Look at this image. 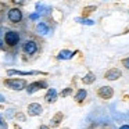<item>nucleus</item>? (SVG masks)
Here are the masks:
<instances>
[{
  "instance_id": "nucleus-17",
  "label": "nucleus",
  "mask_w": 129,
  "mask_h": 129,
  "mask_svg": "<svg viewBox=\"0 0 129 129\" xmlns=\"http://www.w3.org/2000/svg\"><path fill=\"white\" fill-rule=\"evenodd\" d=\"M71 93H72V89H71V87H67V89H64L61 93H60V96H61V97H67V96L71 94Z\"/></svg>"
},
{
  "instance_id": "nucleus-26",
  "label": "nucleus",
  "mask_w": 129,
  "mask_h": 129,
  "mask_svg": "<svg viewBox=\"0 0 129 129\" xmlns=\"http://www.w3.org/2000/svg\"><path fill=\"white\" fill-rule=\"evenodd\" d=\"M64 129H68V128H64Z\"/></svg>"
},
{
  "instance_id": "nucleus-23",
  "label": "nucleus",
  "mask_w": 129,
  "mask_h": 129,
  "mask_svg": "<svg viewBox=\"0 0 129 129\" xmlns=\"http://www.w3.org/2000/svg\"><path fill=\"white\" fill-rule=\"evenodd\" d=\"M14 129H21V128H20V126L17 125V123H15V125H14Z\"/></svg>"
},
{
  "instance_id": "nucleus-20",
  "label": "nucleus",
  "mask_w": 129,
  "mask_h": 129,
  "mask_svg": "<svg viewBox=\"0 0 129 129\" xmlns=\"http://www.w3.org/2000/svg\"><path fill=\"white\" fill-rule=\"evenodd\" d=\"M4 101H6V97H4L2 93H0V103H4Z\"/></svg>"
},
{
  "instance_id": "nucleus-21",
  "label": "nucleus",
  "mask_w": 129,
  "mask_h": 129,
  "mask_svg": "<svg viewBox=\"0 0 129 129\" xmlns=\"http://www.w3.org/2000/svg\"><path fill=\"white\" fill-rule=\"evenodd\" d=\"M39 129H50V128H49V126H46V125H40Z\"/></svg>"
},
{
  "instance_id": "nucleus-25",
  "label": "nucleus",
  "mask_w": 129,
  "mask_h": 129,
  "mask_svg": "<svg viewBox=\"0 0 129 129\" xmlns=\"http://www.w3.org/2000/svg\"><path fill=\"white\" fill-rule=\"evenodd\" d=\"M0 125H2V119H0Z\"/></svg>"
},
{
  "instance_id": "nucleus-18",
  "label": "nucleus",
  "mask_w": 129,
  "mask_h": 129,
  "mask_svg": "<svg viewBox=\"0 0 129 129\" xmlns=\"http://www.w3.org/2000/svg\"><path fill=\"white\" fill-rule=\"evenodd\" d=\"M29 18H31V20H38V18H39V13H34V14H31Z\"/></svg>"
},
{
  "instance_id": "nucleus-14",
  "label": "nucleus",
  "mask_w": 129,
  "mask_h": 129,
  "mask_svg": "<svg viewBox=\"0 0 129 129\" xmlns=\"http://www.w3.org/2000/svg\"><path fill=\"white\" fill-rule=\"evenodd\" d=\"M61 121H62V114H61V112H57V114L54 115L53 118H51V121H50V122H51V126H53V128L58 126Z\"/></svg>"
},
{
  "instance_id": "nucleus-2",
  "label": "nucleus",
  "mask_w": 129,
  "mask_h": 129,
  "mask_svg": "<svg viewBox=\"0 0 129 129\" xmlns=\"http://www.w3.org/2000/svg\"><path fill=\"white\" fill-rule=\"evenodd\" d=\"M4 42H6L7 46L10 47H14V46L18 45L20 42V34L17 31H7L4 34Z\"/></svg>"
},
{
  "instance_id": "nucleus-4",
  "label": "nucleus",
  "mask_w": 129,
  "mask_h": 129,
  "mask_svg": "<svg viewBox=\"0 0 129 129\" xmlns=\"http://www.w3.org/2000/svg\"><path fill=\"white\" fill-rule=\"evenodd\" d=\"M22 50H24V53H26L28 56L35 54V53L38 51V45H36V42H34V40H26V42L22 45Z\"/></svg>"
},
{
  "instance_id": "nucleus-22",
  "label": "nucleus",
  "mask_w": 129,
  "mask_h": 129,
  "mask_svg": "<svg viewBox=\"0 0 129 129\" xmlns=\"http://www.w3.org/2000/svg\"><path fill=\"white\" fill-rule=\"evenodd\" d=\"M119 129H129V125H122Z\"/></svg>"
},
{
  "instance_id": "nucleus-19",
  "label": "nucleus",
  "mask_w": 129,
  "mask_h": 129,
  "mask_svg": "<svg viewBox=\"0 0 129 129\" xmlns=\"http://www.w3.org/2000/svg\"><path fill=\"white\" fill-rule=\"evenodd\" d=\"M122 64H123V67H126V68L129 70V58H125V60L122 61Z\"/></svg>"
},
{
  "instance_id": "nucleus-11",
  "label": "nucleus",
  "mask_w": 129,
  "mask_h": 129,
  "mask_svg": "<svg viewBox=\"0 0 129 129\" xmlns=\"http://www.w3.org/2000/svg\"><path fill=\"white\" fill-rule=\"evenodd\" d=\"M75 56V51H71V50H61L57 56L58 60H71L72 57Z\"/></svg>"
},
{
  "instance_id": "nucleus-12",
  "label": "nucleus",
  "mask_w": 129,
  "mask_h": 129,
  "mask_svg": "<svg viewBox=\"0 0 129 129\" xmlns=\"http://www.w3.org/2000/svg\"><path fill=\"white\" fill-rule=\"evenodd\" d=\"M36 32H38L39 35H42V36L47 35V34H49V26H47V24H45V22H38V25H36Z\"/></svg>"
},
{
  "instance_id": "nucleus-7",
  "label": "nucleus",
  "mask_w": 129,
  "mask_h": 129,
  "mask_svg": "<svg viewBox=\"0 0 129 129\" xmlns=\"http://www.w3.org/2000/svg\"><path fill=\"white\" fill-rule=\"evenodd\" d=\"M122 76V72H121L118 68H111V70H108L106 72V75H104V78L108 79V81H115V79L121 78Z\"/></svg>"
},
{
  "instance_id": "nucleus-10",
  "label": "nucleus",
  "mask_w": 129,
  "mask_h": 129,
  "mask_svg": "<svg viewBox=\"0 0 129 129\" xmlns=\"http://www.w3.org/2000/svg\"><path fill=\"white\" fill-rule=\"evenodd\" d=\"M40 74L38 71H18V70H9L7 71V75H36Z\"/></svg>"
},
{
  "instance_id": "nucleus-5",
  "label": "nucleus",
  "mask_w": 129,
  "mask_h": 129,
  "mask_svg": "<svg viewBox=\"0 0 129 129\" xmlns=\"http://www.w3.org/2000/svg\"><path fill=\"white\" fill-rule=\"evenodd\" d=\"M45 87H47V83H46L45 81H38V82H34V83H31V85H28L26 86V92H28V94H32V93H35V92H38V90H40V89H45Z\"/></svg>"
},
{
  "instance_id": "nucleus-3",
  "label": "nucleus",
  "mask_w": 129,
  "mask_h": 129,
  "mask_svg": "<svg viewBox=\"0 0 129 129\" xmlns=\"http://www.w3.org/2000/svg\"><path fill=\"white\" fill-rule=\"evenodd\" d=\"M7 17H9V20L11 21L13 24H18L22 20V11H21L20 9H15V7L14 9H10Z\"/></svg>"
},
{
  "instance_id": "nucleus-8",
  "label": "nucleus",
  "mask_w": 129,
  "mask_h": 129,
  "mask_svg": "<svg viewBox=\"0 0 129 129\" xmlns=\"http://www.w3.org/2000/svg\"><path fill=\"white\" fill-rule=\"evenodd\" d=\"M112 94H114V92H112V89L110 86H101L100 89H99V96H100L101 99H111Z\"/></svg>"
},
{
  "instance_id": "nucleus-24",
  "label": "nucleus",
  "mask_w": 129,
  "mask_h": 129,
  "mask_svg": "<svg viewBox=\"0 0 129 129\" xmlns=\"http://www.w3.org/2000/svg\"><path fill=\"white\" fill-rule=\"evenodd\" d=\"M0 49H3V43H2V40H0Z\"/></svg>"
},
{
  "instance_id": "nucleus-6",
  "label": "nucleus",
  "mask_w": 129,
  "mask_h": 129,
  "mask_svg": "<svg viewBox=\"0 0 129 129\" xmlns=\"http://www.w3.org/2000/svg\"><path fill=\"white\" fill-rule=\"evenodd\" d=\"M26 111H28V114L31 117H38V115H40L43 112V108L39 103H31L28 106V108H26Z\"/></svg>"
},
{
  "instance_id": "nucleus-1",
  "label": "nucleus",
  "mask_w": 129,
  "mask_h": 129,
  "mask_svg": "<svg viewBox=\"0 0 129 129\" xmlns=\"http://www.w3.org/2000/svg\"><path fill=\"white\" fill-rule=\"evenodd\" d=\"M4 85H6L9 89L17 90V92L24 90L26 87V82L24 81V79H6V81H4Z\"/></svg>"
},
{
  "instance_id": "nucleus-9",
  "label": "nucleus",
  "mask_w": 129,
  "mask_h": 129,
  "mask_svg": "<svg viewBox=\"0 0 129 129\" xmlns=\"http://www.w3.org/2000/svg\"><path fill=\"white\" fill-rule=\"evenodd\" d=\"M57 96H58V94H57V90L51 87V89H49V90H47V93H46L45 100L47 101V103H54V101L57 100Z\"/></svg>"
},
{
  "instance_id": "nucleus-15",
  "label": "nucleus",
  "mask_w": 129,
  "mask_h": 129,
  "mask_svg": "<svg viewBox=\"0 0 129 129\" xmlns=\"http://www.w3.org/2000/svg\"><path fill=\"white\" fill-rule=\"evenodd\" d=\"M86 96H87L86 89H79V90H78V93L75 94V100L82 101V100H85V99H86Z\"/></svg>"
},
{
  "instance_id": "nucleus-13",
  "label": "nucleus",
  "mask_w": 129,
  "mask_h": 129,
  "mask_svg": "<svg viewBox=\"0 0 129 129\" xmlns=\"http://www.w3.org/2000/svg\"><path fill=\"white\" fill-rule=\"evenodd\" d=\"M94 81H96V75H94V74H92V72L86 74V75L83 76V79H82V82H83L85 85H92Z\"/></svg>"
},
{
  "instance_id": "nucleus-16",
  "label": "nucleus",
  "mask_w": 129,
  "mask_h": 129,
  "mask_svg": "<svg viewBox=\"0 0 129 129\" xmlns=\"http://www.w3.org/2000/svg\"><path fill=\"white\" fill-rule=\"evenodd\" d=\"M76 22L82 24V25H94V21L93 20H89V18H82V17H78L75 18Z\"/></svg>"
}]
</instances>
